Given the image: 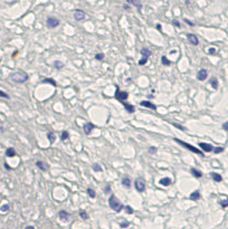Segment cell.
<instances>
[{"label": "cell", "mask_w": 228, "mask_h": 229, "mask_svg": "<svg viewBox=\"0 0 228 229\" xmlns=\"http://www.w3.org/2000/svg\"><path fill=\"white\" fill-rule=\"evenodd\" d=\"M199 146L203 149V151H206V152H212L214 151V146L211 144H209V143H203V142H200Z\"/></svg>", "instance_id": "4fadbf2b"}, {"label": "cell", "mask_w": 228, "mask_h": 229, "mask_svg": "<svg viewBox=\"0 0 228 229\" xmlns=\"http://www.w3.org/2000/svg\"><path fill=\"white\" fill-rule=\"evenodd\" d=\"M6 155L9 157V158L15 157V155H16V151H15V149H14V148H8V149H7V151H6Z\"/></svg>", "instance_id": "603a6c76"}, {"label": "cell", "mask_w": 228, "mask_h": 229, "mask_svg": "<svg viewBox=\"0 0 228 229\" xmlns=\"http://www.w3.org/2000/svg\"><path fill=\"white\" fill-rule=\"evenodd\" d=\"M5 168H6V169H7V170H11V168L9 167V165H8V164H7V163H5Z\"/></svg>", "instance_id": "c3c4849f"}, {"label": "cell", "mask_w": 228, "mask_h": 229, "mask_svg": "<svg viewBox=\"0 0 228 229\" xmlns=\"http://www.w3.org/2000/svg\"><path fill=\"white\" fill-rule=\"evenodd\" d=\"M175 141L177 142L178 144H180L181 146H183V148H186V149H188L189 151H191V152H194V153H197V154H199V155H205L203 154V151H200V150H198L196 146H194V145H191V144H189V143H186V142H183L182 140H180V139H175Z\"/></svg>", "instance_id": "3957f363"}, {"label": "cell", "mask_w": 228, "mask_h": 229, "mask_svg": "<svg viewBox=\"0 0 228 229\" xmlns=\"http://www.w3.org/2000/svg\"><path fill=\"white\" fill-rule=\"evenodd\" d=\"M149 152L151 153V154H155V153H157V148H155V146H151V148L149 149Z\"/></svg>", "instance_id": "60d3db41"}, {"label": "cell", "mask_w": 228, "mask_h": 229, "mask_svg": "<svg viewBox=\"0 0 228 229\" xmlns=\"http://www.w3.org/2000/svg\"><path fill=\"white\" fill-rule=\"evenodd\" d=\"M219 204L223 207V208H227L228 207V198H226L225 200H220Z\"/></svg>", "instance_id": "4dcf8cb0"}, {"label": "cell", "mask_w": 228, "mask_h": 229, "mask_svg": "<svg viewBox=\"0 0 228 229\" xmlns=\"http://www.w3.org/2000/svg\"><path fill=\"white\" fill-rule=\"evenodd\" d=\"M9 210V204H5L3 206H1L0 207V211L1 212H6Z\"/></svg>", "instance_id": "d6a6232c"}, {"label": "cell", "mask_w": 228, "mask_h": 229, "mask_svg": "<svg viewBox=\"0 0 228 229\" xmlns=\"http://www.w3.org/2000/svg\"><path fill=\"white\" fill-rule=\"evenodd\" d=\"M185 23H186V24H188L189 26H194V23H191V21H190L189 19H185Z\"/></svg>", "instance_id": "f6af8a7d"}, {"label": "cell", "mask_w": 228, "mask_h": 229, "mask_svg": "<svg viewBox=\"0 0 228 229\" xmlns=\"http://www.w3.org/2000/svg\"><path fill=\"white\" fill-rule=\"evenodd\" d=\"M46 25L48 28H56L59 25V20L55 17H48L46 20Z\"/></svg>", "instance_id": "52a82bcc"}, {"label": "cell", "mask_w": 228, "mask_h": 229, "mask_svg": "<svg viewBox=\"0 0 228 229\" xmlns=\"http://www.w3.org/2000/svg\"><path fill=\"white\" fill-rule=\"evenodd\" d=\"M103 58H104V54L103 53H99V54L95 55V59L96 60H102Z\"/></svg>", "instance_id": "836d02e7"}, {"label": "cell", "mask_w": 228, "mask_h": 229, "mask_svg": "<svg viewBox=\"0 0 228 229\" xmlns=\"http://www.w3.org/2000/svg\"><path fill=\"white\" fill-rule=\"evenodd\" d=\"M79 216L84 219V220H86V219H88V215H87V212L85 211V210H81V212H79Z\"/></svg>", "instance_id": "1f68e13d"}, {"label": "cell", "mask_w": 228, "mask_h": 229, "mask_svg": "<svg viewBox=\"0 0 228 229\" xmlns=\"http://www.w3.org/2000/svg\"><path fill=\"white\" fill-rule=\"evenodd\" d=\"M58 217L60 220L63 221H67L69 219V213L67 211H65V210H60L58 212Z\"/></svg>", "instance_id": "9a60e30c"}, {"label": "cell", "mask_w": 228, "mask_h": 229, "mask_svg": "<svg viewBox=\"0 0 228 229\" xmlns=\"http://www.w3.org/2000/svg\"><path fill=\"white\" fill-rule=\"evenodd\" d=\"M47 139L49 140V143L53 144V143L56 141V135H55V133H53V132H48V133H47Z\"/></svg>", "instance_id": "7402d4cb"}, {"label": "cell", "mask_w": 228, "mask_h": 229, "mask_svg": "<svg viewBox=\"0 0 228 229\" xmlns=\"http://www.w3.org/2000/svg\"><path fill=\"white\" fill-rule=\"evenodd\" d=\"M120 226H121L122 228H127V227L130 226V222H127V221H123V222H121V224H120Z\"/></svg>", "instance_id": "ab89813d"}, {"label": "cell", "mask_w": 228, "mask_h": 229, "mask_svg": "<svg viewBox=\"0 0 228 229\" xmlns=\"http://www.w3.org/2000/svg\"><path fill=\"white\" fill-rule=\"evenodd\" d=\"M122 185L127 188L131 187V180H130V178L129 177H124V178L122 179Z\"/></svg>", "instance_id": "cb8c5ba5"}, {"label": "cell", "mask_w": 228, "mask_h": 229, "mask_svg": "<svg viewBox=\"0 0 228 229\" xmlns=\"http://www.w3.org/2000/svg\"><path fill=\"white\" fill-rule=\"evenodd\" d=\"M223 151H224V148L219 146V148H214V151H212V152L216 153V154H218V153H221Z\"/></svg>", "instance_id": "d590c367"}, {"label": "cell", "mask_w": 228, "mask_h": 229, "mask_svg": "<svg viewBox=\"0 0 228 229\" xmlns=\"http://www.w3.org/2000/svg\"><path fill=\"white\" fill-rule=\"evenodd\" d=\"M87 193H88V196H90L91 198H95V196H96L95 191H94L92 188H87Z\"/></svg>", "instance_id": "f546056e"}, {"label": "cell", "mask_w": 228, "mask_h": 229, "mask_svg": "<svg viewBox=\"0 0 228 229\" xmlns=\"http://www.w3.org/2000/svg\"><path fill=\"white\" fill-rule=\"evenodd\" d=\"M159 182H160V185L161 186H164V187H168V186H170V185H171V179L170 178H168V177H167V178H162L160 180V181H159Z\"/></svg>", "instance_id": "ac0fdd59"}, {"label": "cell", "mask_w": 228, "mask_h": 229, "mask_svg": "<svg viewBox=\"0 0 228 229\" xmlns=\"http://www.w3.org/2000/svg\"><path fill=\"white\" fill-rule=\"evenodd\" d=\"M123 106H124V109L127 110V113H134V106L133 105H131V104H127V103H124L123 102Z\"/></svg>", "instance_id": "ffe728a7"}, {"label": "cell", "mask_w": 228, "mask_h": 229, "mask_svg": "<svg viewBox=\"0 0 228 229\" xmlns=\"http://www.w3.org/2000/svg\"><path fill=\"white\" fill-rule=\"evenodd\" d=\"M208 77V72H207V69H200L198 73H197V78L199 79V81H205L206 78Z\"/></svg>", "instance_id": "7c38bea8"}, {"label": "cell", "mask_w": 228, "mask_h": 229, "mask_svg": "<svg viewBox=\"0 0 228 229\" xmlns=\"http://www.w3.org/2000/svg\"><path fill=\"white\" fill-rule=\"evenodd\" d=\"M54 67L57 68V69H60V68L64 67V63H62L59 60H56V62H54Z\"/></svg>", "instance_id": "4316f807"}, {"label": "cell", "mask_w": 228, "mask_h": 229, "mask_svg": "<svg viewBox=\"0 0 228 229\" xmlns=\"http://www.w3.org/2000/svg\"><path fill=\"white\" fill-rule=\"evenodd\" d=\"M161 60H162V64L164 65V66H170V64H171V62H170L166 56H162V58H161Z\"/></svg>", "instance_id": "83f0119b"}, {"label": "cell", "mask_w": 228, "mask_h": 229, "mask_svg": "<svg viewBox=\"0 0 228 229\" xmlns=\"http://www.w3.org/2000/svg\"><path fill=\"white\" fill-rule=\"evenodd\" d=\"M200 198H201V195H200V192H199L198 190L194 191V192L190 195V199H191V200H194V201H196V200H199Z\"/></svg>", "instance_id": "d6986e66"}, {"label": "cell", "mask_w": 228, "mask_h": 229, "mask_svg": "<svg viewBox=\"0 0 228 229\" xmlns=\"http://www.w3.org/2000/svg\"><path fill=\"white\" fill-rule=\"evenodd\" d=\"M0 97H3V98H10V96H9L8 94L6 93V92H3V91H0Z\"/></svg>", "instance_id": "8d00e7d4"}, {"label": "cell", "mask_w": 228, "mask_h": 229, "mask_svg": "<svg viewBox=\"0 0 228 229\" xmlns=\"http://www.w3.org/2000/svg\"><path fill=\"white\" fill-rule=\"evenodd\" d=\"M227 229H228V228H227Z\"/></svg>", "instance_id": "f907efd6"}, {"label": "cell", "mask_w": 228, "mask_h": 229, "mask_svg": "<svg viewBox=\"0 0 228 229\" xmlns=\"http://www.w3.org/2000/svg\"><path fill=\"white\" fill-rule=\"evenodd\" d=\"M109 204H110L111 209H113L114 211H116V212H121L122 211V209L125 207V206L122 204L114 195H112L110 198H109Z\"/></svg>", "instance_id": "7a4b0ae2"}, {"label": "cell", "mask_w": 228, "mask_h": 229, "mask_svg": "<svg viewBox=\"0 0 228 229\" xmlns=\"http://www.w3.org/2000/svg\"><path fill=\"white\" fill-rule=\"evenodd\" d=\"M92 168H93V170L95 171V172H102V167L99 164V163H94Z\"/></svg>", "instance_id": "f1b7e54d"}, {"label": "cell", "mask_w": 228, "mask_h": 229, "mask_svg": "<svg viewBox=\"0 0 228 229\" xmlns=\"http://www.w3.org/2000/svg\"><path fill=\"white\" fill-rule=\"evenodd\" d=\"M25 229H35L34 226H27V227H25Z\"/></svg>", "instance_id": "681fc988"}, {"label": "cell", "mask_w": 228, "mask_h": 229, "mask_svg": "<svg viewBox=\"0 0 228 229\" xmlns=\"http://www.w3.org/2000/svg\"><path fill=\"white\" fill-rule=\"evenodd\" d=\"M85 17H86V15H85V12L83 10L78 9V10L74 11V18H75V20H77V21L83 20V19H85Z\"/></svg>", "instance_id": "ba28073f"}, {"label": "cell", "mask_w": 228, "mask_h": 229, "mask_svg": "<svg viewBox=\"0 0 228 229\" xmlns=\"http://www.w3.org/2000/svg\"><path fill=\"white\" fill-rule=\"evenodd\" d=\"M209 54H211V55H212V54H215V51H216V49H215V48H209Z\"/></svg>", "instance_id": "bcb514c9"}, {"label": "cell", "mask_w": 228, "mask_h": 229, "mask_svg": "<svg viewBox=\"0 0 228 229\" xmlns=\"http://www.w3.org/2000/svg\"><path fill=\"white\" fill-rule=\"evenodd\" d=\"M210 85L212 86V88L217 90V88H218V79H217L216 77H212L210 79Z\"/></svg>", "instance_id": "d4e9b609"}, {"label": "cell", "mask_w": 228, "mask_h": 229, "mask_svg": "<svg viewBox=\"0 0 228 229\" xmlns=\"http://www.w3.org/2000/svg\"><path fill=\"white\" fill-rule=\"evenodd\" d=\"M104 191H105V193H110V192H111V187H110V186H106V188H105V190H104Z\"/></svg>", "instance_id": "ee69618b"}, {"label": "cell", "mask_w": 228, "mask_h": 229, "mask_svg": "<svg viewBox=\"0 0 228 229\" xmlns=\"http://www.w3.org/2000/svg\"><path fill=\"white\" fill-rule=\"evenodd\" d=\"M173 126H176V127H178V129H180V130H182V131H185V127L183 126H181V125H179V124H176V123H171Z\"/></svg>", "instance_id": "b9f144b4"}, {"label": "cell", "mask_w": 228, "mask_h": 229, "mask_svg": "<svg viewBox=\"0 0 228 229\" xmlns=\"http://www.w3.org/2000/svg\"><path fill=\"white\" fill-rule=\"evenodd\" d=\"M211 178L214 181H216V182H221L223 181V177L220 176L219 173H216V172H211L210 173Z\"/></svg>", "instance_id": "2e32d148"}, {"label": "cell", "mask_w": 228, "mask_h": 229, "mask_svg": "<svg viewBox=\"0 0 228 229\" xmlns=\"http://www.w3.org/2000/svg\"><path fill=\"white\" fill-rule=\"evenodd\" d=\"M124 209L127 210V213H129V215H131V213H133V209L130 207V206H125L124 207Z\"/></svg>", "instance_id": "74e56055"}, {"label": "cell", "mask_w": 228, "mask_h": 229, "mask_svg": "<svg viewBox=\"0 0 228 229\" xmlns=\"http://www.w3.org/2000/svg\"><path fill=\"white\" fill-rule=\"evenodd\" d=\"M94 129H95V125L92 124V123H85L84 125H83V131H84L85 134H91V132L93 131Z\"/></svg>", "instance_id": "30bf717a"}, {"label": "cell", "mask_w": 228, "mask_h": 229, "mask_svg": "<svg viewBox=\"0 0 228 229\" xmlns=\"http://www.w3.org/2000/svg\"><path fill=\"white\" fill-rule=\"evenodd\" d=\"M187 39H188V42H190L191 45H194V46H197L199 44L198 37L194 34H187Z\"/></svg>", "instance_id": "9c48e42d"}, {"label": "cell", "mask_w": 228, "mask_h": 229, "mask_svg": "<svg viewBox=\"0 0 228 229\" xmlns=\"http://www.w3.org/2000/svg\"><path fill=\"white\" fill-rule=\"evenodd\" d=\"M157 29H158V30H162V27H161V25L160 24H158V25H157Z\"/></svg>", "instance_id": "7dc6e473"}, {"label": "cell", "mask_w": 228, "mask_h": 229, "mask_svg": "<svg viewBox=\"0 0 228 229\" xmlns=\"http://www.w3.org/2000/svg\"><path fill=\"white\" fill-rule=\"evenodd\" d=\"M190 172H191L192 176H194V178H201L203 177V172L199 171V170L194 169V168H192V169L190 170Z\"/></svg>", "instance_id": "44dd1931"}, {"label": "cell", "mask_w": 228, "mask_h": 229, "mask_svg": "<svg viewBox=\"0 0 228 229\" xmlns=\"http://www.w3.org/2000/svg\"><path fill=\"white\" fill-rule=\"evenodd\" d=\"M36 165H37L40 170H42V171H47V169H48V164H46L45 162L37 161L36 162Z\"/></svg>", "instance_id": "e0dca14e"}, {"label": "cell", "mask_w": 228, "mask_h": 229, "mask_svg": "<svg viewBox=\"0 0 228 229\" xmlns=\"http://www.w3.org/2000/svg\"><path fill=\"white\" fill-rule=\"evenodd\" d=\"M140 53H141V55H142V58L139 60V65H140V66H143V65L147 64V62H148V59H149V57L151 56V51H150L149 48L143 47Z\"/></svg>", "instance_id": "277c9868"}, {"label": "cell", "mask_w": 228, "mask_h": 229, "mask_svg": "<svg viewBox=\"0 0 228 229\" xmlns=\"http://www.w3.org/2000/svg\"><path fill=\"white\" fill-rule=\"evenodd\" d=\"M42 83H44V84L49 83V84H51L53 86H56V82H55L53 78H45V79H42Z\"/></svg>", "instance_id": "484cf974"}, {"label": "cell", "mask_w": 228, "mask_h": 229, "mask_svg": "<svg viewBox=\"0 0 228 229\" xmlns=\"http://www.w3.org/2000/svg\"><path fill=\"white\" fill-rule=\"evenodd\" d=\"M223 129H224L225 131H227V132H228V121H227V122H225V123L223 124Z\"/></svg>", "instance_id": "7bdbcfd3"}, {"label": "cell", "mask_w": 228, "mask_h": 229, "mask_svg": "<svg viewBox=\"0 0 228 229\" xmlns=\"http://www.w3.org/2000/svg\"><path fill=\"white\" fill-rule=\"evenodd\" d=\"M68 136H69V134H68V132H67V131H64V132L62 133V140H63V141H65V140H67V139H68Z\"/></svg>", "instance_id": "e575fe53"}, {"label": "cell", "mask_w": 228, "mask_h": 229, "mask_svg": "<svg viewBox=\"0 0 228 229\" xmlns=\"http://www.w3.org/2000/svg\"><path fill=\"white\" fill-rule=\"evenodd\" d=\"M127 97H129V93L127 92H122V91H120V88H118V86H116V92H115V98L120 101V102H124L125 100H127Z\"/></svg>", "instance_id": "5b68a950"}, {"label": "cell", "mask_w": 228, "mask_h": 229, "mask_svg": "<svg viewBox=\"0 0 228 229\" xmlns=\"http://www.w3.org/2000/svg\"><path fill=\"white\" fill-rule=\"evenodd\" d=\"M172 25L175 26V27H177V28H180V27H181V26H180V23L178 21L177 19H173V20H172Z\"/></svg>", "instance_id": "f35d334b"}, {"label": "cell", "mask_w": 228, "mask_h": 229, "mask_svg": "<svg viewBox=\"0 0 228 229\" xmlns=\"http://www.w3.org/2000/svg\"><path fill=\"white\" fill-rule=\"evenodd\" d=\"M28 74L24 72V70H17V72H14V73H11L10 75H9V79H11L12 82H15V83H25L28 81Z\"/></svg>", "instance_id": "6da1fadb"}, {"label": "cell", "mask_w": 228, "mask_h": 229, "mask_svg": "<svg viewBox=\"0 0 228 229\" xmlns=\"http://www.w3.org/2000/svg\"><path fill=\"white\" fill-rule=\"evenodd\" d=\"M134 187L136 189V191L143 192L144 190H145V181L142 178H138L134 181Z\"/></svg>", "instance_id": "8992f818"}, {"label": "cell", "mask_w": 228, "mask_h": 229, "mask_svg": "<svg viewBox=\"0 0 228 229\" xmlns=\"http://www.w3.org/2000/svg\"><path fill=\"white\" fill-rule=\"evenodd\" d=\"M140 105L141 106H144V107H148V109H151L153 111H157V106L153 104V103L149 102V101H142V102L140 103Z\"/></svg>", "instance_id": "5bb4252c"}, {"label": "cell", "mask_w": 228, "mask_h": 229, "mask_svg": "<svg viewBox=\"0 0 228 229\" xmlns=\"http://www.w3.org/2000/svg\"><path fill=\"white\" fill-rule=\"evenodd\" d=\"M127 2L129 5H132V6H134L138 8V10L141 12V10H142V3H141V0H127Z\"/></svg>", "instance_id": "8fae6325"}]
</instances>
